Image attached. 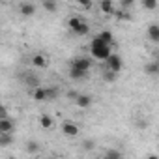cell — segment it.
Masks as SVG:
<instances>
[{
  "label": "cell",
  "mask_w": 159,
  "mask_h": 159,
  "mask_svg": "<svg viewBox=\"0 0 159 159\" xmlns=\"http://www.w3.org/2000/svg\"><path fill=\"white\" fill-rule=\"evenodd\" d=\"M90 51H92V56L94 58H98V60H107L112 52H111V45H105L98 36L92 39V43H90Z\"/></svg>",
  "instance_id": "6da1fadb"
},
{
  "label": "cell",
  "mask_w": 159,
  "mask_h": 159,
  "mask_svg": "<svg viewBox=\"0 0 159 159\" xmlns=\"http://www.w3.org/2000/svg\"><path fill=\"white\" fill-rule=\"evenodd\" d=\"M67 25H69V28L77 34V36H84V34H88V23L84 21V19H81V17H71L69 21H67Z\"/></svg>",
  "instance_id": "7a4b0ae2"
},
{
  "label": "cell",
  "mask_w": 159,
  "mask_h": 159,
  "mask_svg": "<svg viewBox=\"0 0 159 159\" xmlns=\"http://www.w3.org/2000/svg\"><path fill=\"white\" fill-rule=\"evenodd\" d=\"M90 66H92V60H88V58H73V62H71V67H75V69H81V71H84V73H88L90 71Z\"/></svg>",
  "instance_id": "3957f363"
},
{
  "label": "cell",
  "mask_w": 159,
  "mask_h": 159,
  "mask_svg": "<svg viewBox=\"0 0 159 159\" xmlns=\"http://www.w3.org/2000/svg\"><path fill=\"white\" fill-rule=\"evenodd\" d=\"M107 66H109V71H112V73H120V69H122V58L118 56V54H111L109 58H107Z\"/></svg>",
  "instance_id": "277c9868"
},
{
  "label": "cell",
  "mask_w": 159,
  "mask_h": 159,
  "mask_svg": "<svg viewBox=\"0 0 159 159\" xmlns=\"http://www.w3.org/2000/svg\"><path fill=\"white\" fill-rule=\"evenodd\" d=\"M15 129V124L11 118H4V120H0V135H11Z\"/></svg>",
  "instance_id": "5b68a950"
},
{
  "label": "cell",
  "mask_w": 159,
  "mask_h": 159,
  "mask_svg": "<svg viewBox=\"0 0 159 159\" xmlns=\"http://www.w3.org/2000/svg\"><path fill=\"white\" fill-rule=\"evenodd\" d=\"M75 103H77V107H79V109H88V107L92 105V98H90V96H86V94H79V96H77V99H75Z\"/></svg>",
  "instance_id": "8992f818"
},
{
  "label": "cell",
  "mask_w": 159,
  "mask_h": 159,
  "mask_svg": "<svg viewBox=\"0 0 159 159\" xmlns=\"http://www.w3.org/2000/svg\"><path fill=\"white\" fill-rule=\"evenodd\" d=\"M62 131H64V135H67V137H77V135H79V127H77L75 124H71V122H64V124H62Z\"/></svg>",
  "instance_id": "52a82bcc"
},
{
  "label": "cell",
  "mask_w": 159,
  "mask_h": 159,
  "mask_svg": "<svg viewBox=\"0 0 159 159\" xmlns=\"http://www.w3.org/2000/svg\"><path fill=\"white\" fill-rule=\"evenodd\" d=\"M19 10H21V13H23V15H26V17H30V15H34V13H36V6H34V4H30V2H23V4L19 6Z\"/></svg>",
  "instance_id": "ba28073f"
},
{
  "label": "cell",
  "mask_w": 159,
  "mask_h": 159,
  "mask_svg": "<svg viewBox=\"0 0 159 159\" xmlns=\"http://www.w3.org/2000/svg\"><path fill=\"white\" fill-rule=\"evenodd\" d=\"M32 64H34L36 67H45V66H47V56L41 54V52H38V54L32 56Z\"/></svg>",
  "instance_id": "9c48e42d"
},
{
  "label": "cell",
  "mask_w": 159,
  "mask_h": 159,
  "mask_svg": "<svg viewBox=\"0 0 159 159\" xmlns=\"http://www.w3.org/2000/svg\"><path fill=\"white\" fill-rule=\"evenodd\" d=\"M52 124H54V120H52L49 114H41V116H39V125H41L43 129H51Z\"/></svg>",
  "instance_id": "30bf717a"
},
{
  "label": "cell",
  "mask_w": 159,
  "mask_h": 159,
  "mask_svg": "<svg viewBox=\"0 0 159 159\" xmlns=\"http://www.w3.org/2000/svg\"><path fill=\"white\" fill-rule=\"evenodd\" d=\"M69 77L75 79V81H81V79H86L88 77V73H84L81 69H75V67H69Z\"/></svg>",
  "instance_id": "8fae6325"
},
{
  "label": "cell",
  "mask_w": 159,
  "mask_h": 159,
  "mask_svg": "<svg viewBox=\"0 0 159 159\" xmlns=\"http://www.w3.org/2000/svg\"><path fill=\"white\" fill-rule=\"evenodd\" d=\"M148 36H150V39H152L153 43H157V41H159V26H157V25H150Z\"/></svg>",
  "instance_id": "7c38bea8"
},
{
  "label": "cell",
  "mask_w": 159,
  "mask_h": 159,
  "mask_svg": "<svg viewBox=\"0 0 159 159\" xmlns=\"http://www.w3.org/2000/svg\"><path fill=\"white\" fill-rule=\"evenodd\" d=\"M32 98H34L36 101H43V99H47V94H45V88H41V86H38V88H34V90H32Z\"/></svg>",
  "instance_id": "4fadbf2b"
},
{
  "label": "cell",
  "mask_w": 159,
  "mask_h": 159,
  "mask_svg": "<svg viewBox=\"0 0 159 159\" xmlns=\"http://www.w3.org/2000/svg\"><path fill=\"white\" fill-rule=\"evenodd\" d=\"M98 38H99V39H101L105 45H112V39H114V38H112V34H111L109 30H103V32H99V34H98Z\"/></svg>",
  "instance_id": "5bb4252c"
},
{
  "label": "cell",
  "mask_w": 159,
  "mask_h": 159,
  "mask_svg": "<svg viewBox=\"0 0 159 159\" xmlns=\"http://www.w3.org/2000/svg\"><path fill=\"white\" fill-rule=\"evenodd\" d=\"M13 144V135H0V148H8Z\"/></svg>",
  "instance_id": "9a60e30c"
},
{
  "label": "cell",
  "mask_w": 159,
  "mask_h": 159,
  "mask_svg": "<svg viewBox=\"0 0 159 159\" xmlns=\"http://www.w3.org/2000/svg\"><path fill=\"white\" fill-rule=\"evenodd\" d=\"M99 8H101V11H105V13H114V4L111 2V0H103V2L99 4Z\"/></svg>",
  "instance_id": "2e32d148"
},
{
  "label": "cell",
  "mask_w": 159,
  "mask_h": 159,
  "mask_svg": "<svg viewBox=\"0 0 159 159\" xmlns=\"http://www.w3.org/2000/svg\"><path fill=\"white\" fill-rule=\"evenodd\" d=\"M25 81H26V84H28V86H32V90L39 86V83H38V79H36L34 75H30V73H26V75H25Z\"/></svg>",
  "instance_id": "e0dca14e"
},
{
  "label": "cell",
  "mask_w": 159,
  "mask_h": 159,
  "mask_svg": "<svg viewBox=\"0 0 159 159\" xmlns=\"http://www.w3.org/2000/svg\"><path fill=\"white\" fill-rule=\"evenodd\" d=\"M41 6L49 11V13H54L56 10H58V4L56 2H49V0H43V2H41Z\"/></svg>",
  "instance_id": "ac0fdd59"
},
{
  "label": "cell",
  "mask_w": 159,
  "mask_h": 159,
  "mask_svg": "<svg viewBox=\"0 0 159 159\" xmlns=\"http://www.w3.org/2000/svg\"><path fill=\"white\" fill-rule=\"evenodd\" d=\"M146 73L148 75H157L159 73V62H152L146 66Z\"/></svg>",
  "instance_id": "d6986e66"
},
{
  "label": "cell",
  "mask_w": 159,
  "mask_h": 159,
  "mask_svg": "<svg viewBox=\"0 0 159 159\" xmlns=\"http://www.w3.org/2000/svg\"><path fill=\"white\" fill-rule=\"evenodd\" d=\"M103 159H122V153L118 150H107L105 155H103Z\"/></svg>",
  "instance_id": "ffe728a7"
},
{
  "label": "cell",
  "mask_w": 159,
  "mask_h": 159,
  "mask_svg": "<svg viewBox=\"0 0 159 159\" xmlns=\"http://www.w3.org/2000/svg\"><path fill=\"white\" fill-rule=\"evenodd\" d=\"M26 150H28V153H36V152H39V144L36 140H30L26 144Z\"/></svg>",
  "instance_id": "44dd1931"
},
{
  "label": "cell",
  "mask_w": 159,
  "mask_h": 159,
  "mask_svg": "<svg viewBox=\"0 0 159 159\" xmlns=\"http://www.w3.org/2000/svg\"><path fill=\"white\" fill-rule=\"evenodd\" d=\"M45 94H47V98H58V88L49 86V88H45Z\"/></svg>",
  "instance_id": "7402d4cb"
},
{
  "label": "cell",
  "mask_w": 159,
  "mask_h": 159,
  "mask_svg": "<svg viewBox=\"0 0 159 159\" xmlns=\"http://www.w3.org/2000/svg\"><path fill=\"white\" fill-rule=\"evenodd\" d=\"M146 10H155L157 8V2H155V0H144V4H142Z\"/></svg>",
  "instance_id": "603a6c76"
},
{
  "label": "cell",
  "mask_w": 159,
  "mask_h": 159,
  "mask_svg": "<svg viewBox=\"0 0 159 159\" xmlns=\"http://www.w3.org/2000/svg\"><path fill=\"white\" fill-rule=\"evenodd\" d=\"M4 118H10V112L2 103H0V120H4Z\"/></svg>",
  "instance_id": "cb8c5ba5"
},
{
  "label": "cell",
  "mask_w": 159,
  "mask_h": 159,
  "mask_svg": "<svg viewBox=\"0 0 159 159\" xmlns=\"http://www.w3.org/2000/svg\"><path fill=\"white\" fill-rule=\"evenodd\" d=\"M105 81H109V83L116 81V73H112V71H107V73H105Z\"/></svg>",
  "instance_id": "d4e9b609"
},
{
  "label": "cell",
  "mask_w": 159,
  "mask_h": 159,
  "mask_svg": "<svg viewBox=\"0 0 159 159\" xmlns=\"http://www.w3.org/2000/svg\"><path fill=\"white\" fill-rule=\"evenodd\" d=\"M83 148H84L86 152H90V150H94V140H86V142H83Z\"/></svg>",
  "instance_id": "484cf974"
},
{
  "label": "cell",
  "mask_w": 159,
  "mask_h": 159,
  "mask_svg": "<svg viewBox=\"0 0 159 159\" xmlns=\"http://www.w3.org/2000/svg\"><path fill=\"white\" fill-rule=\"evenodd\" d=\"M116 17H118V19H131V15H127V13H124V11H118Z\"/></svg>",
  "instance_id": "4316f807"
},
{
  "label": "cell",
  "mask_w": 159,
  "mask_h": 159,
  "mask_svg": "<svg viewBox=\"0 0 159 159\" xmlns=\"http://www.w3.org/2000/svg\"><path fill=\"white\" fill-rule=\"evenodd\" d=\"M81 8L83 10H90L92 8V2H81Z\"/></svg>",
  "instance_id": "83f0119b"
},
{
  "label": "cell",
  "mask_w": 159,
  "mask_h": 159,
  "mask_svg": "<svg viewBox=\"0 0 159 159\" xmlns=\"http://www.w3.org/2000/svg\"><path fill=\"white\" fill-rule=\"evenodd\" d=\"M122 6H124V8H131V6H133V0H124Z\"/></svg>",
  "instance_id": "f1b7e54d"
},
{
  "label": "cell",
  "mask_w": 159,
  "mask_h": 159,
  "mask_svg": "<svg viewBox=\"0 0 159 159\" xmlns=\"http://www.w3.org/2000/svg\"><path fill=\"white\" fill-rule=\"evenodd\" d=\"M67 96H69V98H71V99H77V96H79V94H75V92H69V94H67Z\"/></svg>",
  "instance_id": "f546056e"
},
{
  "label": "cell",
  "mask_w": 159,
  "mask_h": 159,
  "mask_svg": "<svg viewBox=\"0 0 159 159\" xmlns=\"http://www.w3.org/2000/svg\"><path fill=\"white\" fill-rule=\"evenodd\" d=\"M148 159H157V155H150V157H148Z\"/></svg>",
  "instance_id": "4dcf8cb0"
}]
</instances>
